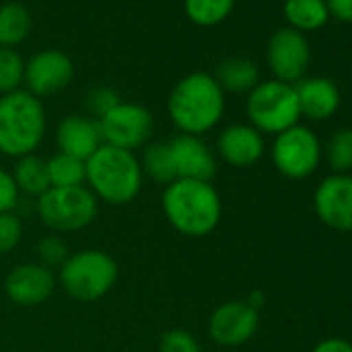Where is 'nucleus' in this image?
Segmentation results:
<instances>
[{"instance_id": "1", "label": "nucleus", "mask_w": 352, "mask_h": 352, "mask_svg": "<svg viewBox=\"0 0 352 352\" xmlns=\"http://www.w3.org/2000/svg\"><path fill=\"white\" fill-rule=\"evenodd\" d=\"M162 212L176 232L201 239L220 224L222 199L212 183L179 179L164 187Z\"/></svg>"}, {"instance_id": "2", "label": "nucleus", "mask_w": 352, "mask_h": 352, "mask_svg": "<svg viewBox=\"0 0 352 352\" xmlns=\"http://www.w3.org/2000/svg\"><path fill=\"white\" fill-rule=\"evenodd\" d=\"M226 98L214 75L191 73L176 83L168 96V116L183 135L201 137L224 116Z\"/></svg>"}, {"instance_id": "3", "label": "nucleus", "mask_w": 352, "mask_h": 352, "mask_svg": "<svg viewBox=\"0 0 352 352\" xmlns=\"http://www.w3.org/2000/svg\"><path fill=\"white\" fill-rule=\"evenodd\" d=\"M143 170L133 151L102 143L85 162V187L98 201L108 206H126L143 189Z\"/></svg>"}, {"instance_id": "4", "label": "nucleus", "mask_w": 352, "mask_h": 352, "mask_svg": "<svg viewBox=\"0 0 352 352\" xmlns=\"http://www.w3.org/2000/svg\"><path fill=\"white\" fill-rule=\"evenodd\" d=\"M46 135V110L28 89L0 96V153L23 157L36 153Z\"/></svg>"}, {"instance_id": "5", "label": "nucleus", "mask_w": 352, "mask_h": 352, "mask_svg": "<svg viewBox=\"0 0 352 352\" xmlns=\"http://www.w3.org/2000/svg\"><path fill=\"white\" fill-rule=\"evenodd\" d=\"M63 290L81 302H94L106 296L118 280V263L112 255L100 249L71 253L58 270Z\"/></svg>"}, {"instance_id": "6", "label": "nucleus", "mask_w": 352, "mask_h": 352, "mask_svg": "<svg viewBox=\"0 0 352 352\" xmlns=\"http://www.w3.org/2000/svg\"><path fill=\"white\" fill-rule=\"evenodd\" d=\"M247 116L259 133L280 135L298 124L300 106L290 83L272 79L257 83L247 96Z\"/></svg>"}, {"instance_id": "7", "label": "nucleus", "mask_w": 352, "mask_h": 352, "mask_svg": "<svg viewBox=\"0 0 352 352\" xmlns=\"http://www.w3.org/2000/svg\"><path fill=\"white\" fill-rule=\"evenodd\" d=\"M36 210L42 224L52 232H79L98 218L100 201L85 185L69 189L50 187L38 197Z\"/></svg>"}, {"instance_id": "8", "label": "nucleus", "mask_w": 352, "mask_h": 352, "mask_svg": "<svg viewBox=\"0 0 352 352\" xmlns=\"http://www.w3.org/2000/svg\"><path fill=\"white\" fill-rule=\"evenodd\" d=\"M102 141L106 145L133 151L145 147L153 135V116L151 112L135 102H120L116 104L106 116L98 120Z\"/></svg>"}, {"instance_id": "9", "label": "nucleus", "mask_w": 352, "mask_h": 352, "mask_svg": "<svg viewBox=\"0 0 352 352\" xmlns=\"http://www.w3.org/2000/svg\"><path fill=\"white\" fill-rule=\"evenodd\" d=\"M272 157L276 168L288 179H305L319 164L321 145L311 129L296 124L276 135Z\"/></svg>"}, {"instance_id": "10", "label": "nucleus", "mask_w": 352, "mask_h": 352, "mask_svg": "<svg viewBox=\"0 0 352 352\" xmlns=\"http://www.w3.org/2000/svg\"><path fill=\"white\" fill-rule=\"evenodd\" d=\"M267 67L274 73L278 81L284 83H298L305 79L309 65H311V46L305 34L292 30V28H282L272 34L267 40V50H265Z\"/></svg>"}, {"instance_id": "11", "label": "nucleus", "mask_w": 352, "mask_h": 352, "mask_svg": "<svg viewBox=\"0 0 352 352\" xmlns=\"http://www.w3.org/2000/svg\"><path fill=\"white\" fill-rule=\"evenodd\" d=\"M75 75L73 60L60 50H42L25 63L23 83L36 98H50L65 91Z\"/></svg>"}, {"instance_id": "12", "label": "nucleus", "mask_w": 352, "mask_h": 352, "mask_svg": "<svg viewBox=\"0 0 352 352\" xmlns=\"http://www.w3.org/2000/svg\"><path fill=\"white\" fill-rule=\"evenodd\" d=\"M168 147L174 164L176 181L187 179V181L212 183V179L218 172V160L201 137L181 133L168 139Z\"/></svg>"}, {"instance_id": "13", "label": "nucleus", "mask_w": 352, "mask_h": 352, "mask_svg": "<svg viewBox=\"0 0 352 352\" xmlns=\"http://www.w3.org/2000/svg\"><path fill=\"white\" fill-rule=\"evenodd\" d=\"M56 276L38 261H28L13 267L5 280L7 296L19 307H40L56 290Z\"/></svg>"}, {"instance_id": "14", "label": "nucleus", "mask_w": 352, "mask_h": 352, "mask_svg": "<svg viewBox=\"0 0 352 352\" xmlns=\"http://www.w3.org/2000/svg\"><path fill=\"white\" fill-rule=\"evenodd\" d=\"M257 325V309L243 300H228L210 315L208 331L210 338L220 346H241L253 338Z\"/></svg>"}, {"instance_id": "15", "label": "nucleus", "mask_w": 352, "mask_h": 352, "mask_svg": "<svg viewBox=\"0 0 352 352\" xmlns=\"http://www.w3.org/2000/svg\"><path fill=\"white\" fill-rule=\"evenodd\" d=\"M315 212L329 228L352 232V176L333 174L315 191Z\"/></svg>"}, {"instance_id": "16", "label": "nucleus", "mask_w": 352, "mask_h": 352, "mask_svg": "<svg viewBox=\"0 0 352 352\" xmlns=\"http://www.w3.org/2000/svg\"><path fill=\"white\" fill-rule=\"evenodd\" d=\"M100 124L91 116L73 114L58 122L56 126V145L60 153L73 155L87 162L102 145Z\"/></svg>"}, {"instance_id": "17", "label": "nucleus", "mask_w": 352, "mask_h": 352, "mask_svg": "<svg viewBox=\"0 0 352 352\" xmlns=\"http://www.w3.org/2000/svg\"><path fill=\"white\" fill-rule=\"evenodd\" d=\"M263 151V135L251 124H230L218 135V155L234 168L253 166Z\"/></svg>"}, {"instance_id": "18", "label": "nucleus", "mask_w": 352, "mask_h": 352, "mask_svg": "<svg viewBox=\"0 0 352 352\" xmlns=\"http://www.w3.org/2000/svg\"><path fill=\"white\" fill-rule=\"evenodd\" d=\"M296 98L300 106V116L311 120H323L336 114L340 108V89L327 77H307L296 85Z\"/></svg>"}, {"instance_id": "19", "label": "nucleus", "mask_w": 352, "mask_h": 352, "mask_svg": "<svg viewBox=\"0 0 352 352\" xmlns=\"http://www.w3.org/2000/svg\"><path fill=\"white\" fill-rule=\"evenodd\" d=\"M214 79L224 94H249L259 83V69L251 58L230 56L216 67Z\"/></svg>"}, {"instance_id": "20", "label": "nucleus", "mask_w": 352, "mask_h": 352, "mask_svg": "<svg viewBox=\"0 0 352 352\" xmlns=\"http://www.w3.org/2000/svg\"><path fill=\"white\" fill-rule=\"evenodd\" d=\"M284 19L288 28L300 34H313L331 19L325 0H284Z\"/></svg>"}, {"instance_id": "21", "label": "nucleus", "mask_w": 352, "mask_h": 352, "mask_svg": "<svg viewBox=\"0 0 352 352\" xmlns=\"http://www.w3.org/2000/svg\"><path fill=\"white\" fill-rule=\"evenodd\" d=\"M11 174H13V181H15L19 193H23V195L38 199L50 189L46 160L38 157L36 153L19 157L15 162V168Z\"/></svg>"}, {"instance_id": "22", "label": "nucleus", "mask_w": 352, "mask_h": 352, "mask_svg": "<svg viewBox=\"0 0 352 352\" xmlns=\"http://www.w3.org/2000/svg\"><path fill=\"white\" fill-rule=\"evenodd\" d=\"M143 176L151 179L157 185H170L176 181L174 174V164H172V155H170V147L168 141H149L143 147V153L139 157Z\"/></svg>"}, {"instance_id": "23", "label": "nucleus", "mask_w": 352, "mask_h": 352, "mask_svg": "<svg viewBox=\"0 0 352 352\" xmlns=\"http://www.w3.org/2000/svg\"><path fill=\"white\" fill-rule=\"evenodd\" d=\"M32 30V15L19 3L0 7V48H15Z\"/></svg>"}, {"instance_id": "24", "label": "nucleus", "mask_w": 352, "mask_h": 352, "mask_svg": "<svg viewBox=\"0 0 352 352\" xmlns=\"http://www.w3.org/2000/svg\"><path fill=\"white\" fill-rule=\"evenodd\" d=\"M48 181L52 189H69L85 185V162L67 153H54L46 160Z\"/></svg>"}, {"instance_id": "25", "label": "nucleus", "mask_w": 352, "mask_h": 352, "mask_svg": "<svg viewBox=\"0 0 352 352\" xmlns=\"http://www.w3.org/2000/svg\"><path fill=\"white\" fill-rule=\"evenodd\" d=\"M234 3L236 0H185V13L193 23L212 28L230 17Z\"/></svg>"}, {"instance_id": "26", "label": "nucleus", "mask_w": 352, "mask_h": 352, "mask_svg": "<svg viewBox=\"0 0 352 352\" xmlns=\"http://www.w3.org/2000/svg\"><path fill=\"white\" fill-rule=\"evenodd\" d=\"M25 77V63L15 48H0V96L17 91Z\"/></svg>"}, {"instance_id": "27", "label": "nucleus", "mask_w": 352, "mask_h": 352, "mask_svg": "<svg viewBox=\"0 0 352 352\" xmlns=\"http://www.w3.org/2000/svg\"><path fill=\"white\" fill-rule=\"evenodd\" d=\"M327 160L338 174L352 170V129H340L329 137Z\"/></svg>"}, {"instance_id": "28", "label": "nucleus", "mask_w": 352, "mask_h": 352, "mask_svg": "<svg viewBox=\"0 0 352 352\" xmlns=\"http://www.w3.org/2000/svg\"><path fill=\"white\" fill-rule=\"evenodd\" d=\"M69 247L58 234H48L38 245V263H42L48 270L63 267V263L69 259Z\"/></svg>"}, {"instance_id": "29", "label": "nucleus", "mask_w": 352, "mask_h": 352, "mask_svg": "<svg viewBox=\"0 0 352 352\" xmlns=\"http://www.w3.org/2000/svg\"><path fill=\"white\" fill-rule=\"evenodd\" d=\"M122 100L118 98V94L112 87H106V85H98V87L89 89L87 96H85V100H83L89 116L96 118V120H100L102 116H106Z\"/></svg>"}, {"instance_id": "30", "label": "nucleus", "mask_w": 352, "mask_h": 352, "mask_svg": "<svg viewBox=\"0 0 352 352\" xmlns=\"http://www.w3.org/2000/svg\"><path fill=\"white\" fill-rule=\"evenodd\" d=\"M160 352H201V346L189 329L174 327L162 333Z\"/></svg>"}, {"instance_id": "31", "label": "nucleus", "mask_w": 352, "mask_h": 352, "mask_svg": "<svg viewBox=\"0 0 352 352\" xmlns=\"http://www.w3.org/2000/svg\"><path fill=\"white\" fill-rule=\"evenodd\" d=\"M23 236V222L15 212L0 214V255L15 251Z\"/></svg>"}, {"instance_id": "32", "label": "nucleus", "mask_w": 352, "mask_h": 352, "mask_svg": "<svg viewBox=\"0 0 352 352\" xmlns=\"http://www.w3.org/2000/svg\"><path fill=\"white\" fill-rule=\"evenodd\" d=\"M19 189L13 181V174L5 168H0V214L15 212L19 206Z\"/></svg>"}, {"instance_id": "33", "label": "nucleus", "mask_w": 352, "mask_h": 352, "mask_svg": "<svg viewBox=\"0 0 352 352\" xmlns=\"http://www.w3.org/2000/svg\"><path fill=\"white\" fill-rule=\"evenodd\" d=\"M325 3L333 19L352 25V0H325Z\"/></svg>"}, {"instance_id": "34", "label": "nucleus", "mask_w": 352, "mask_h": 352, "mask_svg": "<svg viewBox=\"0 0 352 352\" xmlns=\"http://www.w3.org/2000/svg\"><path fill=\"white\" fill-rule=\"evenodd\" d=\"M313 352H352V344L342 338H329V340L319 342L313 348Z\"/></svg>"}]
</instances>
